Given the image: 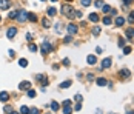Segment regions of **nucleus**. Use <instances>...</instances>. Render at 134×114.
<instances>
[{"mask_svg": "<svg viewBox=\"0 0 134 114\" xmlns=\"http://www.w3.org/2000/svg\"><path fill=\"white\" fill-rule=\"evenodd\" d=\"M40 50H42V53H43V54H48V53H51V51H53V45H51L48 40H43Z\"/></svg>", "mask_w": 134, "mask_h": 114, "instance_id": "f257e3e1", "label": "nucleus"}, {"mask_svg": "<svg viewBox=\"0 0 134 114\" xmlns=\"http://www.w3.org/2000/svg\"><path fill=\"white\" fill-rule=\"evenodd\" d=\"M28 14H29L28 11H25V9H20V11H19V14H17V20H19V22H25V20L28 19Z\"/></svg>", "mask_w": 134, "mask_h": 114, "instance_id": "f03ea898", "label": "nucleus"}, {"mask_svg": "<svg viewBox=\"0 0 134 114\" xmlns=\"http://www.w3.org/2000/svg\"><path fill=\"white\" fill-rule=\"evenodd\" d=\"M35 80H37V82H42V85H43V86L48 85V79L43 76V74H35Z\"/></svg>", "mask_w": 134, "mask_h": 114, "instance_id": "7ed1b4c3", "label": "nucleus"}, {"mask_svg": "<svg viewBox=\"0 0 134 114\" xmlns=\"http://www.w3.org/2000/svg\"><path fill=\"white\" fill-rule=\"evenodd\" d=\"M66 31H68V34H69V35L76 34V32H77V25H74V23H69V25L66 26Z\"/></svg>", "mask_w": 134, "mask_h": 114, "instance_id": "20e7f679", "label": "nucleus"}, {"mask_svg": "<svg viewBox=\"0 0 134 114\" xmlns=\"http://www.w3.org/2000/svg\"><path fill=\"white\" fill-rule=\"evenodd\" d=\"M29 88H31V83H29L28 80H25V82H20V85H19V89H20V91H28Z\"/></svg>", "mask_w": 134, "mask_h": 114, "instance_id": "39448f33", "label": "nucleus"}, {"mask_svg": "<svg viewBox=\"0 0 134 114\" xmlns=\"http://www.w3.org/2000/svg\"><path fill=\"white\" fill-rule=\"evenodd\" d=\"M11 6V0H0V9H8Z\"/></svg>", "mask_w": 134, "mask_h": 114, "instance_id": "423d86ee", "label": "nucleus"}, {"mask_svg": "<svg viewBox=\"0 0 134 114\" xmlns=\"http://www.w3.org/2000/svg\"><path fill=\"white\" fill-rule=\"evenodd\" d=\"M15 34H17V28H9L8 31H6V37L8 39H12Z\"/></svg>", "mask_w": 134, "mask_h": 114, "instance_id": "0eeeda50", "label": "nucleus"}, {"mask_svg": "<svg viewBox=\"0 0 134 114\" xmlns=\"http://www.w3.org/2000/svg\"><path fill=\"white\" fill-rule=\"evenodd\" d=\"M120 77L122 79H129V69H126V68L120 69Z\"/></svg>", "mask_w": 134, "mask_h": 114, "instance_id": "6e6552de", "label": "nucleus"}, {"mask_svg": "<svg viewBox=\"0 0 134 114\" xmlns=\"http://www.w3.org/2000/svg\"><path fill=\"white\" fill-rule=\"evenodd\" d=\"M8 99H9V94L6 91H2L0 93V102H8Z\"/></svg>", "mask_w": 134, "mask_h": 114, "instance_id": "1a4fd4ad", "label": "nucleus"}, {"mask_svg": "<svg viewBox=\"0 0 134 114\" xmlns=\"http://www.w3.org/2000/svg\"><path fill=\"white\" fill-rule=\"evenodd\" d=\"M109 66H111V59L106 57L105 60L102 62V68H105V69H106V68H109Z\"/></svg>", "mask_w": 134, "mask_h": 114, "instance_id": "9d476101", "label": "nucleus"}, {"mask_svg": "<svg viewBox=\"0 0 134 114\" xmlns=\"http://www.w3.org/2000/svg\"><path fill=\"white\" fill-rule=\"evenodd\" d=\"M86 60H88V65H96L97 59H96V56H88Z\"/></svg>", "mask_w": 134, "mask_h": 114, "instance_id": "9b49d317", "label": "nucleus"}, {"mask_svg": "<svg viewBox=\"0 0 134 114\" xmlns=\"http://www.w3.org/2000/svg\"><path fill=\"white\" fill-rule=\"evenodd\" d=\"M125 34H126V37H128V39H134V28H128Z\"/></svg>", "mask_w": 134, "mask_h": 114, "instance_id": "f8f14e48", "label": "nucleus"}, {"mask_svg": "<svg viewBox=\"0 0 134 114\" xmlns=\"http://www.w3.org/2000/svg\"><path fill=\"white\" fill-rule=\"evenodd\" d=\"M89 20H91V22H99V14H97V12L89 14Z\"/></svg>", "mask_w": 134, "mask_h": 114, "instance_id": "ddd939ff", "label": "nucleus"}, {"mask_svg": "<svg viewBox=\"0 0 134 114\" xmlns=\"http://www.w3.org/2000/svg\"><path fill=\"white\" fill-rule=\"evenodd\" d=\"M71 86V80H65V82L60 83V88H63V89H66V88Z\"/></svg>", "mask_w": 134, "mask_h": 114, "instance_id": "4468645a", "label": "nucleus"}, {"mask_svg": "<svg viewBox=\"0 0 134 114\" xmlns=\"http://www.w3.org/2000/svg\"><path fill=\"white\" fill-rule=\"evenodd\" d=\"M123 23H125V19H123V17H117L116 19V25H117V26H123Z\"/></svg>", "mask_w": 134, "mask_h": 114, "instance_id": "2eb2a0df", "label": "nucleus"}, {"mask_svg": "<svg viewBox=\"0 0 134 114\" xmlns=\"http://www.w3.org/2000/svg\"><path fill=\"white\" fill-rule=\"evenodd\" d=\"M106 79H103V77H100V79H97V85H99V86H105L106 85Z\"/></svg>", "mask_w": 134, "mask_h": 114, "instance_id": "dca6fc26", "label": "nucleus"}, {"mask_svg": "<svg viewBox=\"0 0 134 114\" xmlns=\"http://www.w3.org/2000/svg\"><path fill=\"white\" fill-rule=\"evenodd\" d=\"M54 29H55V32H57V34H60V32L63 31V26H62V23H55Z\"/></svg>", "mask_w": 134, "mask_h": 114, "instance_id": "f3484780", "label": "nucleus"}, {"mask_svg": "<svg viewBox=\"0 0 134 114\" xmlns=\"http://www.w3.org/2000/svg\"><path fill=\"white\" fill-rule=\"evenodd\" d=\"M19 65H20L22 68H26L28 66V60L26 59H20V60H19Z\"/></svg>", "mask_w": 134, "mask_h": 114, "instance_id": "a211bd4d", "label": "nucleus"}, {"mask_svg": "<svg viewBox=\"0 0 134 114\" xmlns=\"http://www.w3.org/2000/svg\"><path fill=\"white\" fill-rule=\"evenodd\" d=\"M102 11L105 12V14H109V12H111V6L109 5H103L102 6Z\"/></svg>", "mask_w": 134, "mask_h": 114, "instance_id": "6ab92c4d", "label": "nucleus"}, {"mask_svg": "<svg viewBox=\"0 0 134 114\" xmlns=\"http://www.w3.org/2000/svg\"><path fill=\"white\" fill-rule=\"evenodd\" d=\"M28 19L31 22H37V15H35L34 12H29V14H28Z\"/></svg>", "mask_w": 134, "mask_h": 114, "instance_id": "aec40b11", "label": "nucleus"}, {"mask_svg": "<svg viewBox=\"0 0 134 114\" xmlns=\"http://www.w3.org/2000/svg\"><path fill=\"white\" fill-rule=\"evenodd\" d=\"M42 25H43V28H50V20H48V19L46 17H45V19H42Z\"/></svg>", "mask_w": 134, "mask_h": 114, "instance_id": "412c9836", "label": "nucleus"}, {"mask_svg": "<svg viewBox=\"0 0 134 114\" xmlns=\"http://www.w3.org/2000/svg\"><path fill=\"white\" fill-rule=\"evenodd\" d=\"M20 114H29V108H28V106H22V108H20Z\"/></svg>", "mask_w": 134, "mask_h": 114, "instance_id": "4be33fe9", "label": "nucleus"}, {"mask_svg": "<svg viewBox=\"0 0 134 114\" xmlns=\"http://www.w3.org/2000/svg\"><path fill=\"white\" fill-rule=\"evenodd\" d=\"M94 5H96V8H102L105 3H103V0H96V2H94Z\"/></svg>", "mask_w": 134, "mask_h": 114, "instance_id": "5701e85b", "label": "nucleus"}, {"mask_svg": "<svg viewBox=\"0 0 134 114\" xmlns=\"http://www.w3.org/2000/svg\"><path fill=\"white\" fill-rule=\"evenodd\" d=\"M37 50H39V48H37V45H34V43H29V51H31V53H35Z\"/></svg>", "mask_w": 134, "mask_h": 114, "instance_id": "b1692460", "label": "nucleus"}, {"mask_svg": "<svg viewBox=\"0 0 134 114\" xmlns=\"http://www.w3.org/2000/svg\"><path fill=\"white\" fill-rule=\"evenodd\" d=\"M48 15H50V17H53V15H55V8H48Z\"/></svg>", "mask_w": 134, "mask_h": 114, "instance_id": "393cba45", "label": "nucleus"}, {"mask_svg": "<svg viewBox=\"0 0 134 114\" xmlns=\"http://www.w3.org/2000/svg\"><path fill=\"white\" fill-rule=\"evenodd\" d=\"M51 109H53V111H57V109H59V103L57 102H51Z\"/></svg>", "mask_w": 134, "mask_h": 114, "instance_id": "a878e982", "label": "nucleus"}, {"mask_svg": "<svg viewBox=\"0 0 134 114\" xmlns=\"http://www.w3.org/2000/svg\"><path fill=\"white\" fill-rule=\"evenodd\" d=\"M3 111H5L6 114H11V113H12V106H11V105H6V106H5V109H3Z\"/></svg>", "mask_w": 134, "mask_h": 114, "instance_id": "bb28decb", "label": "nucleus"}, {"mask_svg": "<svg viewBox=\"0 0 134 114\" xmlns=\"http://www.w3.org/2000/svg\"><path fill=\"white\" fill-rule=\"evenodd\" d=\"M63 113H65V114H71V113H73L71 106H63Z\"/></svg>", "mask_w": 134, "mask_h": 114, "instance_id": "cd10ccee", "label": "nucleus"}, {"mask_svg": "<svg viewBox=\"0 0 134 114\" xmlns=\"http://www.w3.org/2000/svg\"><path fill=\"white\" fill-rule=\"evenodd\" d=\"M103 23H105V25H111V23H113V20H111V17H108V15H106V17L103 19Z\"/></svg>", "mask_w": 134, "mask_h": 114, "instance_id": "c85d7f7f", "label": "nucleus"}, {"mask_svg": "<svg viewBox=\"0 0 134 114\" xmlns=\"http://www.w3.org/2000/svg\"><path fill=\"white\" fill-rule=\"evenodd\" d=\"M17 14H19V11H12V12H9V19H17Z\"/></svg>", "mask_w": 134, "mask_h": 114, "instance_id": "c756f323", "label": "nucleus"}, {"mask_svg": "<svg viewBox=\"0 0 134 114\" xmlns=\"http://www.w3.org/2000/svg\"><path fill=\"white\" fill-rule=\"evenodd\" d=\"M131 53V46H123V54H129Z\"/></svg>", "mask_w": 134, "mask_h": 114, "instance_id": "7c9ffc66", "label": "nucleus"}, {"mask_svg": "<svg viewBox=\"0 0 134 114\" xmlns=\"http://www.w3.org/2000/svg\"><path fill=\"white\" fill-rule=\"evenodd\" d=\"M93 34H94V35H99V34H100V28H99V26H96V28L93 29Z\"/></svg>", "mask_w": 134, "mask_h": 114, "instance_id": "2f4dec72", "label": "nucleus"}, {"mask_svg": "<svg viewBox=\"0 0 134 114\" xmlns=\"http://www.w3.org/2000/svg\"><path fill=\"white\" fill-rule=\"evenodd\" d=\"M28 97H35V91L34 89H28Z\"/></svg>", "mask_w": 134, "mask_h": 114, "instance_id": "473e14b6", "label": "nucleus"}, {"mask_svg": "<svg viewBox=\"0 0 134 114\" xmlns=\"http://www.w3.org/2000/svg\"><path fill=\"white\" fill-rule=\"evenodd\" d=\"M82 5H83V6H89L91 5V0H82Z\"/></svg>", "mask_w": 134, "mask_h": 114, "instance_id": "72a5a7b5", "label": "nucleus"}, {"mask_svg": "<svg viewBox=\"0 0 134 114\" xmlns=\"http://www.w3.org/2000/svg\"><path fill=\"white\" fill-rule=\"evenodd\" d=\"M74 100H76V102H82L83 99H82V96H80V94H76V99H74Z\"/></svg>", "mask_w": 134, "mask_h": 114, "instance_id": "f704fd0d", "label": "nucleus"}, {"mask_svg": "<svg viewBox=\"0 0 134 114\" xmlns=\"http://www.w3.org/2000/svg\"><path fill=\"white\" fill-rule=\"evenodd\" d=\"M80 108H82V102H77V105H76V111H80Z\"/></svg>", "mask_w": 134, "mask_h": 114, "instance_id": "c9c22d12", "label": "nucleus"}, {"mask_svg": "<svg viewBox=\"0 0 134 114\" xmlns=\"http://www.w3.org/2000/svg\"><path fill=\"white\" fill-rule=\"evenodd\" d=\"M29 114H39V109H37V108H32V109H29Z\"/></svg>", "mask_w": 134, "mask_h": 114, "instance_id": "e433bc0d", "label": "nucleus"}, {"mask_svg": "<svg viewBox=\"0 0 134 114\" xmlns=\"http://www.w3.org/2000/svg\"><path fill=\"white\" fill-rule=\"evenodd\" d=\"M63 65L65 66H69V59H63Z\"/></svg>", "mask_w": 134, "mask_h": 114, "instance_id": "4c0bfd02", "label": "nucleus"}, {"mask_svg": "<svg viewBox=\"0 0 134 114\" xmlns=\"http://www.w3.org/2000/svg\"><path fill=\"white\" fill-rule=\"evenodd\" d=\"M129 22H134V11H131V14H129V19H128Z\"/></svg>", "mask_w": 134, "mask_h": 114, "instance_id": "58836bf2", "label": "nucleus"}, {"mask_svg": "<svg viewBox=\"0 0 134 114\" xmlns=\"http://www.w3.org/2000/svg\"><path fill=\"white\" fill-rule=\"evenodd\" d=\"M123 45H125V40H123V39H120V40H119V46L123 48Z\"/></svg>", "mask_w": 134, "mask_h": 114, "instance_id": "ea45409f", "label": "nucleus"}, {"mask_svg": "<svg viewBox=\"0 0 134 114\" xmlns=\"http://www.w3.org/2000/svg\"><path fill=\"white\" fill-rule=\"evenodd\" d=\"M102 51H103V50H102L100 46H97V48H96V53H97V54H102Z\"/></svg>", "mask_w": 134, "mask_h": 114, "instance_id": "a19ab883", "label": "nucleus"}, {"mask_svg": "<svg viewBox=\"0 0 134 114\" xmlns=\"http://www.w3.org/2000/svg\"><path fill=\"white\" fill-rule=\"evenodd\" d=\"M71 105V100H65L63 102V106H69Z\"/></svg>", "mask_w": 134, "mask_h": 114, "instance_id": "79ce46f5", "label": "nucleus"}, {"mask_svg": "<svg viewBox=\"0 0 134 114\" xmlns=\"http://www.w3.org/2000/svg\"><path fill=\"white\" fill-rule=\"evenodd\" d=\"M123 3L128 6V5H131V3H133V0H123Z\"/></svg>", "mask_w": 134, "mask_h": 114, "instance_id": "37998d69", "label": "nucleus"}, {"mask_svg": "<svg viewBox=\"0 0 134 114\" xmlns=\"http://www.w3.org/2000/svg\"><path fill=\"white\" fill-rule=\"evenodd\" d=\"M26 40L28 42H32V35L31 34H26Z\"/></svg>", "mask_w": 134, "mask_h": 114, "instance_id": "c03bdc74", "label": "nucleus"}, {"mask_svg": "<svg viewBox=\"0 0 134 114\" xmlns=\"http://www.w3.org/2000/svg\"><path fill=\"white\" fill-rule=\"evenodd\" d=\"M65 42H66V43H68V42H71V35L69 34H68V37H65Z\"/></svg>", "mask_w": 134, "mask_h": 114, "instance_id": "a18cd8bd", "label": "nucleus"}, {"mask_svg": "<svg viewBox=\"0 0 134 114\" xmlns=\"http://www.w3.org/2000/svg\"><path fill=\"white\" fill-rule=\"evenodd\" d=\"M86 77H88V80H93V79H94V76H93V74H88Z\"/></svg>", "mask_w": 134, "mask_h": 114, "instance_id": "49530a36", "label": "nucleus"}, {"mask_svg": "<svg viewBox=\"0 0 134 114\" xmlns=\"http://www.w3.org/2000/svg\"><path fill=\"white\" fill-rule=\"evenodd\" d=\"M126 114H134V113H133V111H128V113H126Z\"/></svg>", "mask_w": 134, "mask_h": 114, "instance_id": "de8ad7c7", "label": "nucleus"}, {"mask_svg": "<svg viewBox=\"0 0 134 114\" xmlns=\"http://www.w3.org/2000/svg\"><path fill=\"white\" fill-rule=\"evenodd\" d=\"M11 114H19V113H14V111H12V113H11Z\"/></svg>", "mask_w": 134, "mask_h": 114, "instance_id": "09e8293b", "label": "nucleus"}, {"mask_svg": "<svg viewBox=\"0 0 134 114\" xmlns=\"http://www.w3.org/2000/svg\"><path fill=\"white\" fill-rule=\"evenodd\" d=\"M51 2H57V0H51Z\"/></svg>", "mask_w": 134, "mask_h": 114, "instance_id": "8fccbe9b", "label": "nucleus"}, {"mask_svg": "<svg viewBox=\"0 0 134 114\" xmlns=\"http://www.w3.org/2000/svg\"><path fill=\"white\" fill-rule=\"evenodd\" d=\"M66 2H73V0H66Z\"/></svg>", "mask_w": 134, "mask_h": 114, "instance_id": "3c124183", "label": "nucleus"}, {"mask_svg": "<svg viewBox=\"0 0 134 114\" xmlns=\"http://www.w3.org/2000/svg\"><path fill=\"white\" fill-rule=\"evenodd\" d=\"M46 114H51V113H46Z\"/></svg>", "mask_w": 134, "mask_h": 114, "instance_id": "603ef678", "label": "nucleus"}, {"mask_svg": "<svg viewBox=\"0 0 134 114\" xmlns=\"http://www.w3.org/2000/svg\"><path fill=\"white\" fill-rule=\"evenodd\" d=\"M42 2H45V0H42Z\"/></svg>", "mask_w": 134, "mask_h": 114, "instance_id": "864d4df0", "label": "nucleus"}, {"mask_svg": "<svg viewBox=\"0 0 134 114\" xmlns=\"http://www.w3.org/2000/svg\"><path fill=\"white\" fill-rule=\"evenodd\" d=\"M0 20H2V17H0Z\"/></svg>", "mask_w": 134, "mask_h": 114, "instance_id": "5fc2aeb1", "label": "nucleus"}]
</instances>
